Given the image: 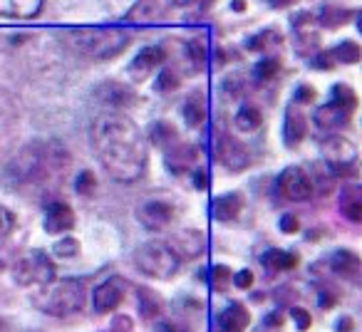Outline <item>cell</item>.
<instances>
[{"label": "cell", "mask_w": 362, "mask_h": 332, "mask_svg": "<svg viewBox=\"0 0 362 332\" xmlns=\"http://www.w3.org/2000/svg\"><path fill=\"white\" fill-rule=\"evenodd\" d=\"M92 146L105 172L122 184L136 182L149 161L144 134L124 114L97 117L92 124Z\"/></svg>", "instance_id": "6da1fadb"}, {"label": "cell", "mask_w": 362, "mask_h": 332, "mask_svg": "<svg viewBox=\"0 0 362 332\" xmlns=\"http://www.w3.org/2000/svg\"><path fill=\"white\" fill-rule=\"evenodd\" d=\"M70 161L57 141H33L8 161V179L18 189H40Z\"/></svg>", "instance_id": "7a4b0ae2"}, {"label": "cell", "mask_w": 362, "mask_h": 332, "mask_svg": "<svg viewBox=\"0 0 362 332\" xmlns=\"http://www.w3.org/2000/svg\"><path fill=\"white\" fill-rule=\"evenodd\" d=\"M70 37L72 45L92 60H112L132 40L129 32L122 28H87V30H75Z\"/></svg>", "instance_id": "3957f363"}, {"label": "cell", "mask_w": 362, "mask_h": 332, "mask_svg": "<svg viewBox=\"0 0 362 332\" xmlns=\"http://www.w3.org/2000/svg\"><path fill=\"white\" fill-rule=\"evenodd\" d=\"M40 307L47 315L55 317H70L77 315L87 305V290L82 278H62L45 285V292L37 297Z\"/></svg>", "instance_id": "277c9868"}, {"label": "cell", "mask_w": 362, "mask_h": 332, "mask_svg": "<svg viewBox=\"0 0 362 332\" xmlns=\"http://www.w3.org/2000/svg\"><path fill=\"white\" fill-rule=\"evenodd\" d=\"M134 266L144 275L166 280L171 278L181 266V256L171 243L166 241H146L134 251Z\"/></svg>", "instance_id": "5b68a950"}, {"label": "cell", "mask_w": 362, "mask_h": 332, "mask_svg": "<svg viewBox=\"0 0 362 332\" xmlns=\"http://www.w3.org/2000/svg\"><path fill=\"white\" fill-rule=\"evenodd\" d=\"M13 278L18 285H47L55 280V263L45 251H30L13 266Z\"/></svg>", "instance_id": "8992f818"}, {"label": "cell", "mask_w": 362, "mask_h": 332, "mask_svg": "<svg viewBox=\"0 0 362 332\" xmlns=\"http://www.w3.org/2000/svg\"><path fill=\"white\" fill-rule=\"evenodd\" d=\"M322 156H325L330 172L337 177H352L357 172V146L345 136H327L322 141Z\"/></svg>", "instance_id": "52a82bcc"}, {"label": "cell", "mask_w": 362, "mask_h": 332, "mask_svg": "<svg viewBox=\"0 0 362 332\" xmlns=\"http://www.w3.org/2000/svg\"><path fill=\"white\" fill-rule=\"evenodd\" d=\"M18 134H21V114H18L16 100L0 90V161L11 156Z\"/></svg>", "instance_id": "ba28073f"}, {"label": "cell", "mask_w": 362, "mask_h": 332, "mask_svg": "<svg viewBox=\"0 0 362 332\" xmlns=\"http://www.w3.org/2000/svg\"><path fill=\"white\" fill-rule=\"evenodd\" d=\"M176 206L166 198H146L136 206V221L149 231H164L174 223Z\"/></svg>", "instance_id": "9c48e42d"}, {"label": "cell", "mask_w": 362, "mask_h": 332, "mask_svg": "<svg viewBox=\"0 0 362 332\" xmlns=\"http://www.w3.org/2000/svg\"><path fill=\"white\" fill-rule=\"evenodd\" d=\"M278 189L288 201H308L315 191V184H313L310 174L300 166H288L278 174Z\"/></svg>", "instance_id": "30bf717a"}, {"label": "cell", "mask_w": 362, "mask_h": 332, "mask_svg": "<svg viewBox=\"0 0 362 332\" xmlns=\"http://www.w3.org/2000/svg\"><path fill=\"white\" fill-rule=\"evenodd\" d=\"M124 295H127V280L119 275H112L95 287V292H92V305H95L97 312L107 315V312L117 310V307L122 305Z\"/></svg>", "instance_id": "8fae6325"}, {"label": "cell", "mask_w": 362, "mask_h": 332, "mask_svg": "<svg viewBox=\"0 0 362 332\" xmlns=\"http://www.w3.org/2000/svg\"><path fill=\"white\" fill-rule=\"evenodd\" d=\"M77 223V216L75 211H72L70 203L65 201H50L45 206V231L50 233V236H57V233H67L70 228H75Z\"/></svg>", "instance_id": "7c38bea8"}, {"label": "cell", "mask_w": 362, "mask_h": 332, "mask_svg": "<svg viewBox=\"0 0 362 332\" xmlns=\"http://www.w3.org/2000/svg\"><path fill=\"white\" fill-rule=\"evenodd\" d=\"M164 57H166V52L161 50L159 45H149V47H144V50L139 52V55L132 60V65H129V77L134 82H141V80H146V75H151V72L156 70V65H161L164 62Z\"/></svg>", "instance_id": "4fadbf2b"}, {"label": "cell", "mask_w": 362, "mask_h": 332, "mask_svg": "<svg viewBox=\"0 0 362 332\" xmlns=\"http://www.w3.org/2000/svg\"><path fill=\"white\" fill-rule=\"evenodd\" d=\"M194 164H197V149L189 141H179V136H176L166 146V166H169L171 172L181 174V172H189Z\"/></svg>", "instance_id": "5bb4252c"}, {"label": "cell", "mask_w": 362, "mask_h": 332, "mask_svg": "<svg viewBox=\"0 0 362 332\" xmlns=\"http://www.w3.org/2000/svg\"><path fill=\"white\" fill-rule=\"evenodd\" d=\"M308 136V119L300 109H298V102L286 109V119H283V139L291 149H296L303 139Z\"/></svg>", "instance_id": "9a60e30c"}, {"label": "cell", "mask_w": 362, "mask_h": 332, "mask_svg": "<svg viewBox=\"0 0 362 332\" xmlns=\"http://www.w3.org/2000/svg\"><path fill=\"white\" fill-rule=\"evenodd\" d=\"M216 322L221 332H246L248 322H251V312L246 310L243 302H231V305L218 312Z\"/></svg>", "instance_id": "2e32d148"}, {"label": "cell", "mask_w": 362, "mask_h": 332, "mask_svg": "<svg viewBox=\"0 0 362 332\" xmlns=\"http://www.w3.org/2000/svg\"><path fill=\"white\" fill-rule=\"evenodd\" d=\"M216 159L223 161V166H228V169H233V172L248 166L246 149H243L236 139H231V136H226V139H221L216 144Z\"/></svg>", "instance_id": "e0dca14e"}, {"label": "cell", "mask_w": 362, "mask_h": 332, "mask_svg": "<svg viewBox=\"0 0 362 332\" xmlns=\"http://www.w3.org/2000/svg\"><path fill=\"white\" fill-rule=\"evenodd\" d=\"M42 11V0H0V16L3 18H28L40 16Z\"/></svg>", "instance_id": "ac0fdd59"}, {"label": "cell", "mask_w": 362, "mask_h": 332, "mask_svg": "<svg viewBox=\"0 0 362 332\" xmlns=\"http://www.w3.org/2000/svg\"><path fill=\"white\" fill-rule=\"evenodd\" d=\"M241 211H243L241 194H223V196H218L211 203V216L216 221H236Z\"/></svg>", "instance_id": "d6986e66"}, {"label": "cell", "mask_w": 362, "mask_h": 332, "mask_svg": "<svg viewBox=\"0 0 362 332\" xmlns=\"http://www.w3.org/2000/svg\"><path fill=\"white\" fill-rule=\"evenodd\" d=\"M347 119H350V109L337 107L335 102H330V105L320 107V109L315 112V124L320 126V129H337V126H345Z\"/></svg>", "instance_id": "ffe728a7"}, {"label": "cell", "mask_w": 362, "mask_h": 332, "mask_svg": "<svg viewBox=\"0 0 362 332\" xmlns=\"http://www.w3.org/2000/svg\"><path fill=\"white\" fill-rule=\"evenodd\" d=\"M206 102H204V95L202 92H192V95L184 100V107H181V114H184V119H187L189 126H202L204 119H206Z\"/></svg>", "instance_id": "44dd1931"}, {"label": "cell", "mask_w": 362, "mask_h": 332, "mask_svg": "<svg viewBox=\"0 0 362 332\" xmlns=\"http://www.w3.org/2000/svg\"><path fill=\"white\" fill-rule=\"evenodd\" d=\"M330 268L342 278H355L357 280V271H360V258L352 251H335L330 258Z\"/></svg>", "instance_id": "7402d4cb"}, {"label": "cell", "mask_w": 362, "mask_h": 332, "mask_svg": "<svg viewBox=\"0 0 362 332\" xmlns=\"http://www.w3.org/2000/svg\"><path fill=\"white\" fill-rule=\"evenodd\" d=\"M164 310V300H161L159 292H154L151 287H141L139 290V315L144 320H156Z\"/></svg>", "instance_id": "603a6c76"}, {"label": "cell", "mask_w": 362, "mask_h": 332, "mask_svg": "<svg viewBox=\"0 0 362 332\" xmlns=\"http://www.w3.org/2000/svg\"><path fill=\"white\" fill-rule=\"evenodd\" d=\"M263 266L271 268V271H293L298 266V256L291 251H278V248H271V251L263 253Z\"/></svg>", "instance_id": "cb8c5ba5"}, {"label": "cell", "mask_w": 362, "mask_h": 332, "mask_svg": "<svg viewBox=\"0 0 362 332\" xmlns=\"http://www.w3.org/2000/svg\"><path fill=\"white\" fill-rule=\"evenodd\" d=\"M342 213H345V218L352 223L362 221V198H360V189L357 186H347L345 191H342Z\"/></svg>", "instance_id": "d4e9b609"}, {"label": "cell", "mask_w": 362, "mask_h": 332, "mask_svg": "<svg viewBox=\"0 0 362 332\" xmlns=\"http://www.w3.org/2000/svg\"><path fill=\"white\" fill-rule=\"evenodd\" d=\"M97 97H102L107 105H127V102L134 100V95L127 87H119L117 82H102L100 90H97Z\"/></svg>", "instance_id": "484cf974"}, {"label": "cell", "mask_w": 362, "mask_h": 332, "mask_svg": "<svg viewBox=\"0 0 362 332\" xmlns=\"http://www.w3.org/2000/svg\"><path fill=\"white\" fill-rule=\"evenodd\" d=\"M261 124H263V114H261V109H258V107L243 105L241 109H238V114H236V126H238L241 131H256Z\"/></svg>", "instance_id": "4316f807"}, {"label": "cell", "mask_w": 362, "mask_h": 332, "mask_svg": "<svg viewBox=\"0 0 362 332\" xmlns=\"http://www.w3.org/2000/svg\"><path fill=\"white\" fill-rule=\"evenodd\" d=\"M332 60H337L340 65H357L360 62V45L352 40H345L330 52Z\"/></svg>", "instance_id": "83f0119b"}, {"label": "cell", "mask_w": 362, "mask_h": 332, "mask_svg": "<svg viewBox=\"0 0 362 332\" xmlns=\"http://www.w3.org/2000/svg\"><path fill=\"white\" fill-rule=\"evenodd\" d=\"M350 16L352 13L350 11H345V8H340V6H325L320 11V23L325 28H340V25H345L347 20H350Z\"/></svg>", "instance_id": "f1b7e54d"}, {"label": "cell", "mask_w": 362, "mask_h": 332, "mask_svg": "<svg viewBox=\"0 0 362 332\" xmlns=\"http://www.w3.org/2000/svg\"><path fill=\"white\" fill-rule=\"evenodd\" d=\"M276 45H281V35L273 30H263L248 40V50H253V52H263V50H268V47H276Z\"/></svg>", "instance_id": "f546056e"}, {"label": "cell", "mask_w": 362, "mask_h": 332, "mask_svg": "<svg viewBox=\"0 0 362 332\" xmlns=\"http://www.w3.org/2000/svg\"><path fill=\"white\" fill-rule=\"evenodd\" d=\"M330 102H335L337 107H345V109L352 112L357 107V95L350 85H335L332 87V100Z\"/></svg>", "instance_id": "4dcf8cb0"}, {"label": "cell", "mask_w": 362, "mask_h": 332, "mask_svg": "<svg viewBox=\"0 0 362 332\" xmlns=\"http://www.w3.org/2000/svg\"><path fill=\"white\" fill-rule=\"evenodd\" d=\"M187 55L192 57L194 70H202V67L206 65V42H204L202 37H197V40H189L187 42Z\"/></svg>", "instance_id": "1f68e13d"}, {"label": "cell", "mask_w": 362, "mask_h": 332, "mask_svg": "<svg viewBox=\"0 0 362 332\" xmlns=\"http://www.w3.org/2000/svg\"><path fill=\"white\" fill-rule=\"evenodd\" d=\"M52 253L57 258H77L80 256V241L77 238H60V241L52 246Z\"/></svg>", "instance_id": "d6a6232c"}, {"label": "cell", "mask_w": 362, "mask_h": 332, "mask_svg": "<svg viewBox=\"0 0 362 332\" xmlns=\"http://www.w3.org/2000/svg\"><path fill=\"white\" fill-rule=\"evenodd\" d=\"M97 189V177L92 172H80L77 174V179H75V191L80 194V196H90L92 191Z\"/></svg>", "instance_id": "836d02e7"}, {"label": "cell", "mask_w": 362, "mask_h": 332, "mask_svg": "<svg viewBox=\"0 0 362 332\" xmlns=\"http://www.w3.org/2000/svg\"><path fill=\"white\" fill-rule=\"evenodd\" d=\"M281 70V60L278 57H266L256 65V80H271L276 72Z\"/></svg>", "instance_id": "e575fe53"}, {"label": "cell", "mask_w": 362, "mask_h": 332, "mask_svg": "<svg viewBox=\"0 0 362 332\" xmlns=\"http://www.w3.org/2000/svg\"><path fill=\"white\" fill-rule=\"evenodd\" d=\"M228 280H231V271H228L226 266H214L211 268V287L216 292H223L228 285Z\"/></svg>", "instance_id": "d590c367"}, {"label": "cell", "mask_w": 362, "mask_h": 332, "mask_svg": "<svg viewBox=\"0 0 362 332\" xmlns=\"http://www.w3.org/2000/svg\"><path fill=\"white\" fill-rule=\"evenodd\" d=\"M174 139H176V131L169 126V121H156V126H154V141L156 144H161L166 149Z\"/></svg>", "instance_id": "8d00e7d4"}, {"label": "cell", "mask_w": 362, "mask_h": 332, "mask_svg": "<svg viewBox=\"0 0 362 332\" xmlns=\"http://www.w3.org/2000/svg\"><path fill=\"white\" fill-rule=\"evenodd\" d=\"M176 87H179V75H176L171 67H166V70L159 75V80H156V90L159 92H174Z\"/></svg>", "instance_id": "74e56055"}, {"label": "cell", "mask_w": 362, "mask_h": 332, "mask_svg": "<svg viewBox=\"0 0 362 332\" xmlns=\"http://www.w3.org/2000/svg\"><path fill=\"white\" fill-rule=\"evenodd\" d=\"M13 226H16V216H13L8 208L0 206V238L8 236V233L13 231Z\"/></svg>", "instance_id": "f35d334b"}, {"label": "cell", "mask_w": 362, "mask_h": 332, "mask_svg": "<svg viewBox=\"0 0 362 332\" xmlns=\"http://www.w3.org/2000/svg\"><path fill=\"white\" fill-rule=\"evenodd\" d=\"M291 317L296 320V325H298V330H308L310 327V312L308 310H303V307H293L291 310Z\"/></svg>", "instance_id": "ab89813d"}, {"label": "cell", "mask_w": 362, "mask_h": 332, "mask_svg": "<svg viewBox=\"0 0 362 332\" xmlns=\"http://www.w3.org/2000/svg\"><path fill=\"white\" fill-rule=\"evenodd\" d=\"M233 285L241 287V290H248V287L253 285V273L248 271V268L246 271H238L236 275H233Z\"/></svg>", "instance_id": "60d3db41"}, {"label": "cell", "mask_w": 362, "mask_h": 332, "mask_svg": "<svg viewBox=\"0 0 362 332\" xmlns=\"http://www.w3.org/2000/svg\"><path fill=\"white\" fill-rule=\"evenodd\" d=\"M281 231L283 233H298V231H300V221H298V216L286 213V216L281 218Z\"/></svg>", "instance_id": "b9f144b4"}, {"label": "cell", "mask_w": 362, "mask_h": 332, "mask_svg": "<svg viewBox=\"0 0 362 332\" xmlns=\"http://www.w3.org/2000/svg\"><path fill=\"white\" fill-rule=\"evenodd\" d=\"M110 332H136V330H134V322H132L129 317L119 315V317H115V322H112V330Z\"/></svg>", "instance_id": "7bdbcfd3"}, {"label": "cell", "mask_w": 362, "mask_h": 332, "mask_svg": "<svg viewBox=\"0 0 362 332\" xmlns=\"http://www.w3.org/2000/svg\"><path fill=\"white\" fill-rule=\"evenodd\" d=\"M315 90H313L310 85H300L296 92V102H305V105H310V102H315Z\"/></svg>", "instance_id": "ee69618b"}, {"label": "cell", "mask_w": 362, "mask_h": 332, "mask_svg": "<svg viewBox=\"0 0 362 332\" xmlns=\"http://www.w3.org/2000/svg\"><path fill=\"white\" fill-rule=\"evenodd\" d=\"M156 332H189V327L181 325V322H176V320H161Z\"/></svg>", "instance_id": "f6af8a7d"}, {"label": "cell", "mask_w": 362, "mask_h": 332, "mask_svg": "<svg viewBox=\"0 0 362 332\" xmlns=\"http://www.w3.org/2000/svg\"><path fill=\"white\" fill-rule=\"evenodd\" d=\"M313 65L317 67V70H332V55L330 52H320V55L315 57V60H313Z\"/></svg>", "instance_id": "bcb514c9"}, {"label": "cell", "mask_w": 362, "mask_h": 332, "mask_svg": "<svg viewBox=\"0 0 362 332\" xmlns=\"http://www.w3.org/2000/svg\"><path fill=\"white\" fill-rule=\"evenodd\" d=\"M194 184H197L199 191H204V189H209V174L204 172V169H197V174H194Z\"/></svg>", "instance_id": "7dc6e473"}, {"label": "cell", "mask_w": 362, "mask_h": 332, "mask_svg": "<svg viewBox=\"0 0 362 332\" xmlns=\"http://www.w3.org/2000/svg\"><path fill=\"white\" fill-rule=\"evenodd\" d=\"M216 0H189V8H194L197 13H206Z\"/></svg>", "instance_id": "c3c4849f"}, {"label": "cell", "mask_w": 362, "mask_h": 332, "mask_svg": "<svg viewBox=\"0 0 362 332\" xmlns=\"http://www.w3.org/2000/svg\"><path fill=\"white\" fill-rule=\"evenodd\" d=\"M335 300H337V297L332 295V292H322V295H320V307H322V310H330V307H335Z\"/></svg>", "instance_id": "681fc988"}, {"label": "cell", "mask_w": 362, "mask_h": 332, "mask_svg": "<svg viewBox=\"0 0 362 332\" xmlns=\"http://www.w3.org/2000/svg\"><path fill=\"white\" fill-rule=\"evenodd\" d=\"M281 320H283V315H281V312H273V315H268L263 322H266V327H281V325H283Z\"/></svg>", "instance_id": "f907efd6"}, {"label": "cell", "mask_w": 362, "mask_h": 332, "mask_svg": "<svg viewBox=\"0 0 362 332\" xmlns=\"http://www.w3.org/2000/svg\"><path fill=\"white\" fill-rule=\"evenodd\" d=\"M337 332H352V320H350V317H340V320H337Z\"/></svg>", "instance_id": "816d5d0a"}, {"label": "cell", "mask_w": 362, "mask_h": 332, "mask_svg": "<svg viewBox=\"0 0 362 332\" xmlns=\"http://www.w3.org/2000/svg\"><path fill=\"white\" fill-rule=\"evenodd\" d=\"M273 8H288V6H296L298 0H268Z\"/></svg>", "instance_id": "f5cc1de1"}, {"label": "cell", "mask_w": 362, "mask_h": 332, "mask_svg": "<svg viewBox=\"0 0 362 332\" xmlns=\"http://www.w3.org/2000/svg\"><path fill=\"white\" fill-rule=\"evenodd\" d=\"M233 11H246V3H243V0H233Z\"/></svg>", "instance_id": "db71d44e"}, {"label": "cell", "mask_w": 362, "mask_h": 332, "mask_svg": "<svg viewBox=\"0 0 362 332\" xmlns=\"http://www.w3.org/2000/svg\"><path fill=\"white\" fill-rule=\"evenodd\" d=\"M0 327H3V322H0Z\"/></svg>", "instance_id": "11a10c76"}]
</instances>
